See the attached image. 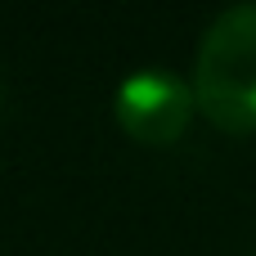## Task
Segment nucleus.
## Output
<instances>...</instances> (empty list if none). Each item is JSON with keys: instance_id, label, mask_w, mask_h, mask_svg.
Masks as SVG:
<instances>
[{"instance_id": "nucleus-2", "label": "nucleus", "mask_w": 256, "mask_h": 256, "mask_svg": "<svg viewBox=\"0 0 256 256\" xmlns=\"http://www.w3.org/2000/svg\"><path fill=\"white\" fill-rule=\"evenodd\" d=\"M117 122L130 140L140 144H176L198 104H194V86H184L176 72L166 68H144V72H130L122 86H117Z\"/></svg>"}, {"instance_id": "nucleus-1", "label": "nucleus", "mask_w": 256, "mask_h": 256, "mask_svg": "<svg viewBox=\"0 0 256 256\" xmlns=\"http://www.w3.org/2000/svg\"><path fill=\"white\" fill-rule=\"evenodd\" d=\"M194 104L212 126L230 135L256 130V0L220 9L202 32Z\"/></svg>"}]
</instances>
